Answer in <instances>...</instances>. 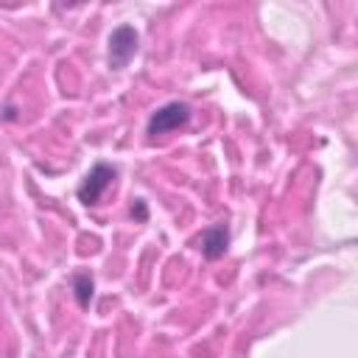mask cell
Listing matches in <instances>:
<instances>
[{
    "label": "cell",
    "instance_id": "8992f818",
    "mask_svg": "<svg viewBox=\"0 0 358 358\" xmlns=\"http://www.w3.org/2000/svg\"><path fill=\"white\" fill-rule=\"evenodd\" d=\"M129 215L134 218V221H148V204H145V199H134V204H131V210H129Z\"/></svg>",
    "mask_w": 358,
    "mask_h": 358
},
{
    "label": "cell",
    "instance_id": "277c9868",
    "mask_svg": "<svg viewBox=\"0 0 358 358\" xmlns=\"http://www.w3.org/2000/svg\"><path fill=\"white\" fill-rule=\"evenodd\" d=\"M229 249V227L224 221L207 227L201 235H199V252L204 260H221Z\"/></svg>",
    "mask_w": 358,
    "mask_h": 358
},
{
    "label": "cell",
    "instance_id": "3957f363",
    "mask_svg": "<svg viewBox=\"0 0 358 358\" xmlns=\"http://www.w3.org/2000/svg\"><path fill=\"white\" fill-rule=\"evenodd\" d=\"M137 50H140V34L134 25L123 22L109 34V67L112 70H123L134 59Z\"/></svg>",
    "mask_w": 358,
    "mask_h": 358
},
{
    "label": "cell",
    "instance_id": "5b68a950",
    "mask_svg": "<svg viewBox=\"0 0 358 358\" xmlns=\"http://www.w3.org/2000/svg\"><path fill=\"white\" fill-rule=\"evenodd\" d=\"M70 288H73V296H76V302H78V308H90V302H92V296H95V277L90 274V271H76L73 277H70Z\"/></svg>",
    "mask_w": 358,
    "mask_h": 358
},
{
    "label": "cell",
    "instance_id": "7a4b0ae2",
    "mask_svg": "<svg viewBox=\"0 0 358 358\" xmlns=\"http://www.w3.org/2000/svg\"><path fill=\"white\" fill-rule=\"evenodd\" d=\"M115 179H117V168H115V165H109V162H95V165L84 173V179L78 182V187H76L78 201L87 204V207L98 204V201L103 199V193L115 185Z\"/></svg>",
    "mask_w": 358,
    "mask_h": 358
},
{
    "label": "cell",
    "instance_id": "6da1fadb",
    "mask_svg": "<svg viewBox=\"0 0 358 358\" xmlns=\"http://www.w3.org/2000/svg\"><path fill=\"white\" fill-rule=\"evenodd\" d=\"M190 115H193V109H190L187 101H168V103L157 106V109L148 115V120H145V134H148V137L171 134V131L182 129V126H187Z\"/></svg>",
    "mask_w": 358,
    "mask_h": 358
}]
</instances>
